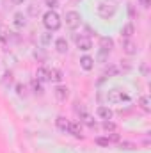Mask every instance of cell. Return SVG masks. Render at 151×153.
Wrapping results in <instances>:
<instances>
[{
	"label": "cell",
	"instance_id": "cell-30",
	"mask_svg": "<svg viewBox=\"0 0 151 153\" xmlns=\"http://www.w3.org/2000/svg\"><path fill=\"white\" fill-rule=\"evenodd\" d=\"M29 13H30L32 16H36V14L39 13V7H36V5H30V7H29Z\"/></svg>",
	"mask_w": 151,
	"mask_h": 153
},
{
	"label": "cell",
	"instance_id": "cell-22",
	"mask_svg": "<svg viewBox=\"0 0 151 153\" xmlns=\"http://www.w3.org/2000/svg\"><path fill=\"white\" fill-rule=\"evenodd\" d=\"M103 130H107V132H114L115 130V123H112L110 119H103Z\"/></svg>",
	"mask_w": 151,
	"mask_h": 153
},
{
	"label": "cell",
	"instance_id": "cell-23",
	"mask_svg": "<svg viewBox=\"0 0 151 153\" xmlns=\"http://www.w3.org/2000/svg\"><path fill=\"white\" fill-rule=\"evenodd\" d=\"M119 148L121 150H135L137 146L133 143H130V141H119Z\"/></svg>",
	"mask_w": 151,
	"mask_h": 153
},
{
	"label": "cell",
	"instance_id": "cell-18",
	"mask_svg": "<svg viewBox=\"0 0 151 153\" xmlns=\"http://www.w3.org/2000/svg\"><path fill=\"white\" fill-rule=\"evenodd\" d=\"M55 123H57V126H59L62 132H66V130H68V125H70V121H68L64 116H59V117L55 119Z\"/></svg>",
	"mask_w": 151,
	"mask_h": 153
},
{
	"label": "cell",
	"instance_id": "cell-31",
	"mask_svg": "<svg viewBox=\"0 0 151 153\" xmlns=\"http://www.w3.org/2000/svg\"><path fill=\"white\" fill-rule=\"evenodd\" d=\"M139 4H141L144 9H148V7L151 5V0H139Z\"/></svg>",
	"mask_w": 151,
	"mask_h": 153
},
{
	"label": "cell",
	"instance_id": "cell-9",
	"mask_svg": "<svg viewBox=\"0 0 151 153\" xmlns=\"http://www.w3.org/2000/svg\"><path fill=\"white\" fill-rule=\"evenodd\" d=\"M123 50H124V53L133 55V53H137V45H135L132 39H124V41H123Z\"/></svg>",
	"mask_w": 151,
	"mask_h": 153
},
{
	"label": "cell",
	"instance_id": "cell-16",
	"mask_svg": "<svg viewBox=\"0 0 151 153\" xmlns=\"http://www.w3.org/2000/svg\"><path fill=\"white\" fill-rule=\"evenodd\" d=\"M100 45H101V48H100V50H105V52H109V53H110V50H112V46H114V41L110 38H101Z\"/></svg>",
	"mask_w": 151,
	"mask_h": 153
},
{
	"label": "cell",
	"instance_id": "cell-29",
	"mask_svg": "<svg viewBox=\"0 0 151 153\" xmlns=\"http://www.w3.org/2000/svg\"><path fill=\"white\" fill-rule=\"evenodd\" d=\"M107 139H109V143H119V135L117 134H110Z\"/></svg>",
	"mask_w": 151,
	"mask_h": 153
},
{
	"label": "cell",
	"instance_id": "cell-15",
	"mask_svg": "<svg viewBox=\"0 0 151 153\" xmlns=\"http://www.w3.org/2000/svg\"><path fill=\"white\" fill-rule=\"evenodd\" d=\"M36 78H38L39 82H46L48 80V70L44 66H39L38 71H36Z\"/></svg>",
	"mask_w": 151,
	"mask_h": 153
},
{
	"label": "cell",
	"instance_id": "cell-6",
	"mask_svg": "<svg viewBox=\"0 0 151 153\" xmlns=\"http://www.w3.org/2000/svg\"><path fill=\"white\" fill-rule=\"evenodd\" d=\"M66 134H71L76 139H82V125H80V121H70Z\"/></svg>",
	"mask_w": 151,
	"mask_h": 153
},
{
	"label": "cell",
	"instance_id": "cell-1",
	"mask_svg": "<svg viewBox=\"0 0 151 153\" xmlns=\"http://www.w3.org/2000/svg\"><path fill=\"white\" fill-rule=\"evenodd\" d=\"M43 23H44V27L48 29V30H59V27H61V18H59V14L55 13V11H46L44 14H43Z\"/></svg>",
	"mask_w": 151,
	"mask_h": 153
},
{
	"label": "cell",
	"instance_id": "cell-25",
	"mask_svg": "<svg viewBox=\"0 0 151 153\" xmlns=\"http://www.w3.org/2000/svg\"><path fill=\"white\" fill-rule=\"evenodd\" d=\"M94 143H96L98 146H105V148H109V144H110L107 137H96V141H94Z\"/></svg>",
	"mask_w": 151,
	"mask_h": 153
},
{
	"label": "cell",
	"instance_id": "cell-17",
	"mask_svg": "<svg viewBox=\"0 0 151 153\" xmlns=\"http://www.w3.org/2000/svg\"><path fill=\"white\" fill-rule=\"evenodd\" d=\"M139 105L146 111V112H150L151 111V102H150V96H141L139 98Z\"/></svg>",
	"mask_w": 151,
	"mask_h": 153
},
{
	"label": "cell",
	"instance_id": "cell-20",
	"mask_svg": "<svg viewBox=\"0 0 151 153\" xmlns=\"http://www.w3.org/2000/svg\"><path fill=\"white\" fill-rule=\"evenodd\" d=\"M82 121H84L87 126H91V128H94V126H96V121H94V117H93V116H89L87 112H85V114H82Z\"/></svg>",
	"mask_w": 151,
	"mask_h": 153
},
{
	"label": "cell",
	"instance_id": "cell-26",
	"mask_svg": "<svg viewBox=\"0 0 151 153\" xmlns=\"http://www.w3.org/2000/svg\"><path fill=\"white\" fill-rule=\"evenodd\" d=\"M117 66H109L107 70H105V75H109V76H114V75H117Z\"/></svg>",
	"mask_w": 151,
	"mask_h": 153
},
{
	"label": "cell",
	"instance_id": "cell-12",
	"mask_svg": "<svg viewBox=\"0 0 151 153\" xmlns=\"http://www.w3.org/2000/svg\"><path fill=\"white\" fill-rule=\"evenodd\" d=\"M14 25H16L18 29H23V27L27 25V16H25L23 13H16V14H14Z\"/></svg>",
	"mask_w": 151,
	"mask_h": 153
},
{
	"label": "cell",
	"instance_id": "cell-2",
	"mask_svg": "<svg viewBox=\"0 0 151 153\" xmlns=\"http://www.w3.org/2000/svg\"><path fill=\"white\" fill-rule=\"evenodd\" d=\"M117 11V5L114 2H109V0H101L100 5H98V13L101 18H112Z\"/></svg>",
	"mask_w": 151,
	"mask_h": 153
},
{
	"label": "cell",
	"instance_id": "cell-7",
	"mask_svg": "<svg viewBox=\"0 0 151 153\" xmlns=\"http://www.w3.org/2000/svg\"><path fill=\"white\" fill-rule=\"evenodd\" d=\"M53 93H55V98H57V100H61V102H66V100H68V96H70V89H68L66 85H57Z\"/></svg>",
	"mask_w": 151,
	"mask_h": 153
},
{
	"label": "cell",
	"instance_id": "cell-13",
	"mask_svg": "<svg viewBox=\"0 0 151 153\" xmlns=\"http://www.w3.org/2000/svg\"><path fill=\"white\" fill-rule=\"evenodd\" d=\"M48 80L61 82V80H62V71H61V70H57V68H52V70H48Z\"/></svg>",
	"mask_w": 151,
	"mask_h": 153
},
{
	"label": "cell",
	"instance_id": "cell-4",
	"mask_svg": "<svg viewBox=\"0 0 151 153\" xmlns=\"http://www.w3.org/2000/svg\"><path fill=\"white\" fill-rule=\"evenodd\" d=\"M80 23H82V16H80L76 11H68V13H66V27H68V29L75 30V29L80 27Z\"/></svg>",
	"mask_w": 151,
	"mask_h": 153
},
{
	"label": "cell",
	"instance_id": "cell-28",
	"mask_svg": "<svg viewBox=\"0 0 151 153\" xmlns=\"http://www.w3.org/2000/svg\"><path fill=\"white\" fill-rule=\"evenodd\" d=\"M41 41H43L44 45H48V43L52 41V34H50V32H44V34L41 36Z\"/></svg>",
	"mask_w": 151,
	"mask_h": 153
},
{
	"label": "cell",
	"instance_id": "cell-3",
	"mask_svg": "<svg viewBox=\"0 0 151 153\" xmlns=\"http://www.w3.org/2000/svg\"><path fill=\"white\" fill-rule=\"evenodd\" d=\"M107 100L110 103H123V102H130V96L126 93H123L121 89H110L107 93Z\"/></svg>",
	"mask_w": 151,
	"mask_h": 153
},
{
	"label": "cell",
	"instance_id": "cell-27",
	"mask_svg": "<svg viewBox=\"0 0 151 153\" xmlns=\"http://www.w3.org/2000/svg\"><path fill=\"white\" fill-rule=\"evenodd\" d=\"M44 4H46V5H48V7H50L52 11H53V9H55V7L59 5V0H44Z\"/></svg>",
	"mask_w": 151,
	"mask_h": 153
},
{
	"label": "cell",
	"instance_id": "cell-19",
	"mask_svg": "<svg viewBox=\"0 0 151 153\" xmlns=\"http://www.w3.org/2000/svg\"><path fill=\"white\" fill-rule=\"evenodd\" d=\"M30 87H32V91H34L36 94H43V85H41V82H39L38 78H34V80L30 82Z\"/></svg>",
	"mask_w": 151,
	"mask_h": 153
},
{
	"label": "cell",
	"instance_id": "cell-8",
	"mask_svg": "<svg viewBox=\"0 0 151 153\" xmlns=\"http://www.w3.org/2000/svg\"><path fill=\"white\" fill-rule=\"evenodd\" d=\"M80 66H82V70L91 71V70L94 68V59L89 57V55H82V57H80Z\"/></svg>",
	"mask_w": 151,
	"mask_h": 153
},
{
	"label": "cell",
	"instance_id": "cell-11",
	"mask_svg": "<svg viewBox=\"0 0 151 153\" xmlns=\"http://www.w3.org/2000/svg\"><path fill=\"white\" fill-rule=\"evenodd\" d=\"M133 32H135V27H133V23H126L123 29H121V36L124 39H130L133 36Z\"/></svg>",
	"mask_w": 151,
	"mask_h": 153
},
{
	"label": "cell",
	"instance_id": "cell-5",
	"mask_svg": "<svg viewBox=\"0 0 151 153\" xmlns=\"http://www.w3.org/2000/svg\"><path fill=\"white\" fill-rule=\"evenodd\" d=\"M75 43H76V48L82 50V52H87V50L93 48V41L87 38V36H76Z\"/></svg>",
	"mask_w": 151,
	"mask_h": 153
},
{
	"label": "cell",
	"instance_id": "cell-32",
	"mask_svg": "<svg viewBox=\"0 0 151 153\" xmlns=\"http://www.w3.org/2000/svg\"><path fill=\"white\" fill-rule=\"evenodd\" d=\"M11 2H13L14 5H20V4H23V0H11Z\"/></svg>",
	"mask_w": 151,
	"mask_h": 153
},
{
	"label": "cell",
	"instance_id": "cell-24",
	"mask_svg": "<svg viewBox=\"0 0 151 153\" xmlns=\"http://www.w3.org/2000/svg\"><path fill=\"white\" fill-rule=\"evenodd\" d=\"M16 94L18 96H25L27 94V87L23 84H16Z\"/></svg>",
	"mask_w": 151,
	"mask_h": 153
},
{
	"label": "cell",
	"instance_id": "cell-21",
	"mask_svg": "<svg viewBox=\"0 0 151 153\" xmlns=\"http://www.w3.org/2000/svg\"><path fill=\"white\" fill-rule=\"evenodd\" d=\"M11 38V32H9V29H5V27H0V41H4V43H7Z\"/></svg>",
	"mask_w": 151,
	"mask_h": 153
},
{
	"label": "cell",
	"instance_id": "cell-14",
	"mask_svg": "<svg viewBox=\"0 0 151 153\" xmlns=\"http://www.w3.org/2000/svg\"><path fill=\"white\" fill-rule=\"evenodd\" d=\"M96 114L100 116L101 119H112V111L109 109V107H98V111H96Z\"/></svg>",
	"mask_w": 151,
	"mask_h": 153
},
{
	"label": "cell",
	"instance_id": "cell-10",
	"mask_svg": "<svg viewBox=\"0 0 151 153\" xmlns=\"http://www.w3.org/2000/svg\"><path fill=\"white\" fill-rule=\"evenodd\" d=\"M55 50H57L59 53H66V52H68V41H66V38H57L55 39Z\"/></svg>",
	"mask_w": 151,
	"mask_h": 153
}]
</instances>
